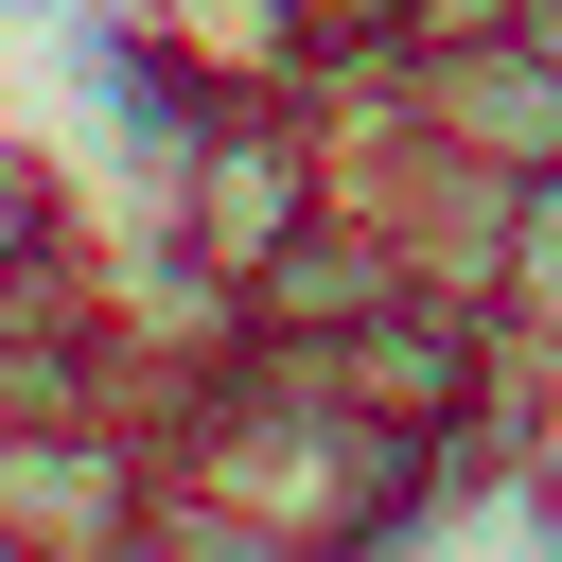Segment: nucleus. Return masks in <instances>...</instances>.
<instances>
[{"label": "nucleus", "instance_id": "nucleus-4", "mask_svg": "<svg viewBox=\"0 0 562 562\" xmlns=\"http://www.w3.org/2000/svg\"><path fill=\"white\" fill-rule=\"evenodd\" d=\"M105 35L176 88H316V0H123Z\"/></svg>", "mask_w": 562, "mask_h": 562}, {"label": "nucleus", "instance_id": "nucleus-2", "mask_svg": "<svg viewBox=\"0 0 562 562\" xmlns=\"http://www.w3.org/2000/svg\"><path fill=\"white\" fill-rule=\"evenodd\" d=\"M158 509V439L140 422H0V544L18 562H105Z\"/></svg>", "mask_w": 562, "mask_h": 562}, {"label": "nucleus", "instance_id": "nucleus-6", "mask_svg": "<svg viewBox=\"0 0 562 562\" xmlns=\"http://www.w3.org/2000/svg\"><path fill=\"white\" fill-rule=\"evenodd\" d=\"M53 228H70V211H53V193H0V316H18V281H35V263H53Z\"/></svg>", "mask_w": 562, "mask_h": 562}, {"label": "nucleus", "instance_id": "nucleus-7", "mask_svg": "<svg viewBox=\"0 0 562 562\" xmlns=\"http://www.w3.org/2000/svg\"><path fill=\"white\" fill-rule=\"evenodd\" d=\"M509 18H544V0H404V53L422 35H509Z\"/></svg>", "mask_w": 562, "mask_h": 562}, {"label": "nucleus", "instance_id": "nucleus-1", "mask_svg": "<svg viewBox=\"0 0 562 562\" xmlns=\"http://www.w3.org/2000/svg\"><path fill=\"white\" fill-rule=\"evenodd\" d=\"M334 211V140H316V88H211L158 158V246H193L211 281H263L299 228Z\"/></svg>", "mask_w": 562, "mask_h": 562}, {"label": "nucleus", "instance_id": "nucleus-3", "mask_svg": "<svg viewBox=\"0 0 562 562\" xmlns=\"http://www.w3.org/2000/svg\"><path fill=\"white\" fill-rule=\"evenodd\" d=\"M404 123L457 140V158H492V176H544V158H562V35H544V18H509V35H422V53H404Z\"/></svg>", "mask_w": 562, "mask_h": 562}, {"label": "nucleus", "instance_id": "nucleus-8", "mask_svg": "<svg viewBox=\"0 0 562 562\" xmlns=\"http://www.w3.org/2000/svg\"><path fill=\"white\" fill-rule=\"evenodd\" d=\"M0 193H53V176H35V140H18V123H0Z\"/></svg>", "mask_w": 562, "mask_h": 562}, {"label": "nucleus", "instance_id": "nucleus-5", "mask_svg": "<svg viewBox=\"0 0 562 562\" xmlns=\"http://www.w3.org/2000/svg\"><path fill=\"white\" fill-rule=\"evenodd\" d=\"M404 281H422V263H404V228L334 193V211H316V228L246 281V316H263V334H334V316H369V299H404Z\"/></svg>", "mask_w": 562, "mask_h": 562}]
</instances>
